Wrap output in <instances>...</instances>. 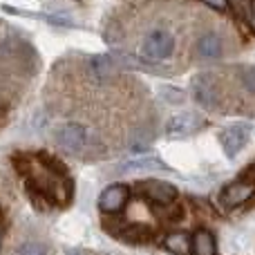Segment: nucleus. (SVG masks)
I'll list each match as a JSON object with an SVG mask.
<instances>
[{
  "instance_id": "nucleus-11",
  "label": "nucleus",
  "mask_w": 255,
  "mask_h": 255,
  "mask_svg": "<svg viewBox=\"0 0 255 255\" xmlns=\"http://www.w3.org/2000/svg\"><path fill=\"white\" fill-rule=\"evenodd\" d=\"M195 49H197V56L199 58L215 61V58H220L222 52H224V43H222V38L217 34H204L202 38L197 40Z\"/></svg>"
},
{
  "instance_id": "nucleus-3",
  "label": "nucleus",
  "mask_w": 255,
  "mask_h": 255,
  "mask_svg": "<svg viewBox=\"0 0 255 255\" xmlns=\"http://www.w3.org/2000/svg\"><path fill=\"white\" fill-rule=\"evenodd\" d=\"M54 139L61 145L65 152L70 154H79L88 148L90 143V132L83 124H76V121H67V124H61L54 130Z\"/></svg>"
},
{
  "instance_id": "nucleus-14",
  "label": "nucleus",
  "mask_w": 255,
  "mask_h": 255,
  "mask_svg": "<svg viewBox=\"0 0 255 255\" xmlns=\"http://www.w3.org/2000/svg\"><path fill=\"white\" fill-rule=\"evenodd\" d=\"M193 253L195 255H215V238L211 231L199 229L193 235Z\"/></svg>"
},
{
  "instance_id": "nucleus-19",
  "label": "nucleus",
  "mask_w": 255,
  "mask_h": 255,
  "mask_svg": "<svg viewBox=\"0 0 255 255\" xmlns=\"http://www.w3.org/2000/svg\"><path fill=\"white\" fill-rule=\"evenodd\" d=\"M240 79H242L244 90H247V92H251V94H255V65L244 67L242 74H240Z\"/></svg>"
},
{
  "instance_id": "nucleus-13",
  "label": "nucleus",
  "mask_w": 255,
  "mask_h": 255,
  "mask_svg": "<svg viewBox=\"0 0 255 255\" xmlns=\"http://www.w3.org/2000/svg\"><path fill=\"white\" fill-rule=\"evenodd\" d=\"M163 247H166L172 255H190V253H193V238H190L188 233L175 231V233H168L166 235Z\"/></svg>"
},
{
  "instance_id": "nucleus-10",
  "label": "nucleus",
  "mask_w": 255,
  "mask_h": 255,
  "mask_svg": "<svg viewBox=\"0 0 255 255\" xmlns=\"http://www.w3.org/2000/svg\"><path fill=\"white\" fill-rule=\"evenodd\" d=\"M119 170L121 172H157V170L166 172V170H170V168L159 157H134V159H130V161L121 163Z\"/></svg>"
},
{
  "instance_id": "nucleus-4",
  "label": "nucleus",
  "mask_w": 255,
  "mask_h": 255,
  "mask_svg": "<svg viewBox=\"0 0 255 255\" xmlns=\"http://www.w3.org/2000/svg\"><path fill=\"white\" fill-rule=\"evenodd\" d=\"M206 126V119L202 115H195V112H179V115L170 117L166 124V134L170 139H184L190 136L195 132H199Z\"/></svg>"
},
{
  "instance_id": "nucleus-17",
  "label": "nucleus",
  "mask_w": 255,
  "mask_h": 255,
  "mask_svg": "<svg viewBox=\"0 0 255 255\" xmlns=\"http://www.w3.org/2000/svg\"><path fill=\"white\" fill-rule=\"evenodd\" d=\"M124 235L128 240H134V242H143V240H148L152 235V231L148 226H128Z\"/></svg>"
},
{
  "instance_id": "nucleus-9",
  "label": "nucleus",
  "mask_w": 255,
  "mask_h": 255,
  "mask_svg": "<svg viewBox=\"0 0 255 255\" xmlns=\"http://www.w3.org/2000/svg\"><path fill=\"white\" fill-rule=\"evenodd\" d=\"M255 193V184L253 181H233L222 190V204L226 208H238L242 204H247Z\"/></svg>"
},
{
  "instance_id": "nucleus-22",
  "label": "nucleus",
  "mask_w": 255,
  "mask_h": 255,
  "mask_svg": "<svg viewBox=\"0 0 255 255\" xmlns=\"http://www.w3.org/2000/svg\"><path fill=\"white\" fill-rule=\"evenodd\" d=\"M67 255H92L90 251H83V249H74V251H70Z\"/></svg>"
},
{
  "instance_id": "nucleus-2",
  "label": "nucleus",
  "mask_w": 255,
  "mask_h": 255,
  "mask_svg": "<svg viewBox=\"0 0 255 255\" xmlns=\"http://www.w3.org/2000/svg\"><path fill=\"white\" fill-rule=\"evenodd\" d=\"M175 36L170 34L163 27H157V29H150L143 38V45H141V54H143L145 61H166L175 54Z\"/></svg>"
},
{
  "instance_id": "nucleus-6",
  "label": "nucleus",
  "mask_w": 255,
  "mask_h": 255,
  "mask_svg": "<svg viewBox=\"0 0 255 255\" xmlns=\"http://www.w3.org/2000/svg\"><path fill=\"white\" fill-rule=\"evenodd\" d=\"M139 190L143 193V197H148L152 204H159V206H168L177 199L179 190L175 188L172 184L161 179H145L139 184Z\"/></svg>"
},
{
  "instance_id": "nucleus-8",
  "label": "nucleus",
  "mask_w": 255,
  "mask_h": 255,
  "mask_svg": "<svg viewBox=\"0 0 255 255\" xmlns=\"http://www.w3.org/2000/svg\"><path fill=\"white\" fill-rule=\"evenodd\" d=\"M247 141H249V126H244V124H233L220 132L222 150H224V154L231 159L238 157L240 150L247 145Z\"/></svg>"
},
{
  "instance_id": "nucleus-21",
  "label": "nucleus",
  "mask_w": 255,
  "mask_h": 255,
  "mask_svg": "<svg viewBox=\"0 0 255 255\" xmlns=\"http://www.w3.org/2000/svg\"><path fill=\"white\" fill-rule=\"evenodd\" d=\"M249 22H251V27L255 29V0L251 2V13H249Z\"/></svg>"
},
{
  "instance_id": "nucleus-20",
  "label": "nucleus",
  "mask_w": 255,
  "mask_h": 255,
  "mask_svg": "<svg viewBox=\"0 0 255 255\" xmlns=\"http://www.w3.org/2000/svg\"><path fill=\"white\" fill-rule=\"evenodd\" d=\"M202 2L217 9V11H226V9H229V0H202Z\"/></svg>"
},
{
  "instance_id": "nucleus-16",
  "label": "nucleus",
  "mask_w": 255,
  "mask_h": 255,
  "mask_svg": "<svg viewBox=\"0 0 255 255\" xmlns=\"http://www.w3.org/2000/svg\"><path fill=\"white\" fill-rule=\"evenodd\" d=\"M159 94H161L163 101H168V103H184V99H186L184 90L172 88V85H161V88H159Z\"/></svg>"
},
{
  "instance_id": "nucleus-7",
  "label": "nucleus",
  "mask_w": 255,
  "mask_h": 255,
  "mask_svg": "<svg viewBox=\"0 0 255 255\" xmlns=\"http://www.w3.org/2000/svg\"><path fill=\"white\" fill-rule=\"evenodd\" d=\"M128 199H130V188L126 184H110L99 195V208L106 215H117V213L124 211Z\"/></svg>"
},
{
  "instance_id": "nucleus-23",
  "label": "nucleus",
  "mask_w": 255,
  "mask_h": 255,
  "mask_svg": "<svg viewBox=\"0 0 255 255\" xmlns=\"http://www.w3.org/2000/svg\"><path fill=\"white\" fill-rule=\"evenodd\" d=\"M0 224H2V215H0Z\"/></svg>"
},
{
  "instance_id": "nucleus-15",
  "label": "nucleus",
  "mask_w": 255,
  "mask_h": 255,
  "mask_svg": "<svg viewBox=\"0 0 255 255\" xmlns=\"http://www.w3.org/2000/svg\"><path fill=\"white\" fill-rule=\"evenodd\" d=\"M16 255H49V249L43 242H22Z\"/></svg>"
},
{
  "instance_id": "nucleus-12",
  "label": "nucleus",
  "mask_w": 255,
  "mask_h": 255,
  "mask_svg": "<svg viewBox=\"0 0 255 255\" xmlns=\"http://www.w3.org/2000/svg\"><path fill=\"white\" fill-rule=\"evenodd\" d=\"M90 72H92V76L99 81V83H108L110 79H115V61H112L110 56H92V61H90Z\"/></svg>"
},
{
  "instance_id": "nucleus-18",
  "label": "nucleus",
  "mask_w": 255,
  "mask_h": 255,
  "mask_svg": "<svg viewBox=\"0 0 255 255\" xmlns=\"http://www.w3.org/2000/svg\"><path fill=\"white\" fill-rule=\"evenodd\" d=\"M251 2L253 0H229V7L238 18H249V13H251Z\"/></svg>"
},
{
  "instance_id": "nucleus-1",
  "label": "nucleus",
  "mask_w": 255,
  "mask_h": 255,
  "mask_svg": "<svg viewBox=\"0 0 255 255\" xmlns=\"http://www.w3.org/2000/svg\"><path fill=\"white\" fill-rule=\"evenodd\" d=\"M16 166L27 179L31 193L43 195L56 206H65L72 199V179L63 163L49 154H16Z\"/></svg>"
},
{
  "instance_id": "nucleus-5",
  "label": "nucleus",
  "mask_w": 255,
  "mask_h": 255,
  "mask_svg": "<svg viewBox=\"0 0 255 255\" xmlns=\"http://www.w3.org/2000/svg\"><path fill=\"white\" fill-rule=\"evenodd\" d=\"M190 92H193V99L199 103L202 108H217L220 103V90H217V83L211 74H197L193 76V83H190Z\"/></svg>"
}]
</instances>
